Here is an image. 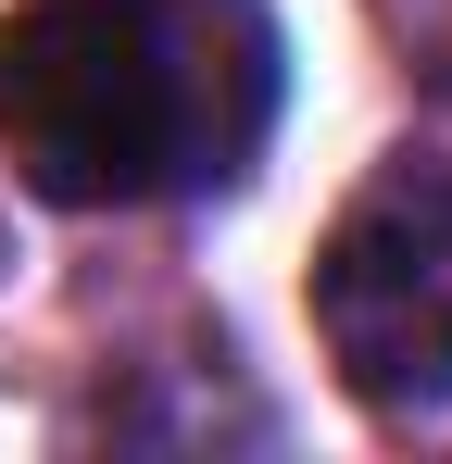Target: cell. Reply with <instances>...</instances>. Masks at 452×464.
I'll list each match as a JSON object with an SVG mask.
<instances>
[{
  "label": "cell",
  "mask_w": 452,
  "mask_h": 464,
  "mask_svg": "<svg viewBox=\"0 0 452 464\" xmlns=\"http://www.w3.org/2000/svg\"><path fill=\"white\" fill-rule=\"evenodd\" d=\"M277 101L251 0H25L0 25V151L38 201H151L239 176Z\"/></svg>",
  "instance_id": "obj_1"
},
{
  "label": "cell",
  "mask_w": 452,
  "mask_h": 464,
  "mask_svg": "<svg viewBox=\"0 0 452 464\" xmlns=\"http://www.w3.org/2000/svg\"><path fill=\"white\" fill-rule=\"evenodd\" d=\"M314 339L352 401H452V163H377L314 251Z\"/></svg>",
  "instance_id": "obj_2"
}]
</instances>
